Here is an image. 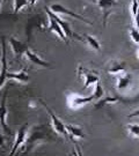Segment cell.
<instances>
[{
    "mask_svg": "<svg viewBox=\"0 0 139 156\" xmlns=\"http://www.w3.org/2000/svg\"><path fill=\"white\" fill-rule=\"evenodd\" d=\"M126 128H128V132L131 136L139 138V124H129Z\"/></svg>",
    "mask_w": 139,
    "mask_h": 156,
    "instance_id": "ffe728a7",
    "label": "cell"
},
{
    "mask_svg": "<svg viewBox=\"0 0 139 156\" xmlns=\"http://www.w3.org/2000/svg\"><path fill=\"white\" fill-rule=\"evenodd\" d=\"M67 132H68V136L70 139L74 140H80L85 138V133L83 129L80 126H75V125H66Z\"/></svg>",
    "mask_w": 139,
    "mask_h": 156,
    "instance_id": "2e32d148",
    "label": "cell"
},
{
    "mask_svg": "<svg viewBox=\"0 0 139 156\" xmlns=\"http://www.w3.org/2000/svg\"><path fill=\"white\" fill-rule=\"evenodd\" d=\"M130 9H131V14H132V16L134 17V15L137 14V12L139 11V4L137 0H132V2H131V6H130Z\"/></svg>",
    "mask_w": 139,
    "mask_h": 156,
    "instance_id": "603a6c76",
    "label": "cell"
},
{
    "mask_svg": "<svg viewBox=\"0 0 139 156\" xmlns=\"http://www.w3.org/2000/svg\"><path fill=\"white\" fill-rule=\"evenodd\" d=\"M93 95H94L95 100H100V98L103 97L104 93H103V88H102V86H101V81H99L97 83H95V88H94Z\"/></svg>",
    "mask_w": 139,
    "mask_h": 156,
    "instance_id": "44dd1931",
    "label": "cell"
},
{
    "mask_svg": "<svg viewBox=\"0 0 139 156\" xmlns=\"http://www.w3.org/2000/svg\"><path fill=\"white\" fill-rule=\"evenodd\" d=\"M8 43H9V46H11L13 55H14V57H15L16 59H20V58L24 55V52L29 49L26 43L19 41V39H16L15 37H9Z\"/></svg>",
    "mask_w": 139,
    "mask_h": 156,
    "instance_id": "8fae6325",
    "label": "cell"
},
{
    "mask_svg": "<svg viewBox=\"0 0 139 156\" xmlns=\"http://www.w3.org/2000/svg\"><path fill=\"white\" fill-rule=\"evenodd\" d=\"M139 116V110L138 111H134V112H132V113H130L129 115V118H132V117H138Z\"/></svg>",
    "mask_w": 139,
    "mask_h": 156,
    "instance_id": "d4e9b609",
    "label": "cell"
},
{
    "mask_svg": "<svg viewBox=\"0 0 139 156\" xmlns=\"http://www.w3.org/2000/svg\"><path fill=\"white\" fill-rule=\"evenodd\" d=\"M134 24H136V28L139 30V11L137 12V14L134 15Z\"/></svg>",
    "mask_w": 139,
    "mask_h": 156,
    "instance_id": "cb8c5ba5",
    "label": "cell"
},
{
    "mask_svg": "<svg viewBox=\"0 0 139 156\" xmlns=\"http://www.w3.org/2000/svg\"><path fill=\"white\" fill-rule=\"evenodd\" d=\"M132 83V75L129 74V73H123L121 75L117 76V83H116V88L118 91H126L129 89V87Z\"/></svg>",
    "mask_w": 139,
    "mask_h": 156,
    "instance_id": "4fadbf2b",
    "label": "cell"
},
{
    "mask_svg": "<svg viewBox=\"0 0 139 156\" xmlns=\"http://www.w3.org/2000/svg\"><path fill=\"white\" fill-rule=\"evenodd\" d=\"M27 6H29V0H14V4H13V13H14V14H17L22 8L27 7Z\"/></svg>",
    "mask_w": 139,
    "mask_h": 156,
    "instance_id": "d6986e66",
    "label": "cell"
},
{
    "mask_svg": "<svg viewBox=\"0 0 139 156\" xmlns=\"http://www.w3.org/2000/svg\"><path fill=\"white\" fill-rule=\"evenodd\" d=\"M49 9H50L52 13H55V14H63V15H67V16L78 19L79 21L87 23V24H89V26L93 24L92 22H89L87 19H85L82 15H80V14L75 13V12H72V11H70V9H67L66 7H64V6L60 5V4H52V5H50Z\"/></svg>",
    "mask_w": 139,
    "mask_h": 156,
    "instance_id": "5b68a950",
    "label": "cell"
},
{
    "mask_svg": "<svg viewBox=\"0 0 139 156\" xmlns=\"http://www.w3.org/2000/svg\"><path fill=\"white\" fill-rule=\"evenodd\" d=\"M130 37L134 41V43L139 44V30L137 28H131L130 29Z\"/></svg>",
    "mask_w": 139,
    "mask_h": 156,
    "instance_id": "7402d4cb",
    "label": "cell"
},
{
    "mask_svg": "<svg viewBox=\"0 0 139 156\" xmlns=\"http://www.w3.org/2000/svg\"><path fill=\"white\" fill-rule=\"evenodd\" d=\"M7 80H15L20 83H27L29 81V75H28L27 67H23L21 71L16 73H9L7 74Z\"/></svg>",
    "mask_w": 139,
    "mask_h": 156,
    "instance_id": "9a60e30c",
    "label": "cell"
},
{
    "mask_svg": "<svg viewBox=\"0 0 139 156\" xmlns=\"http://www.w3.org/2000/svg\"><path fill=\"white\" fill-rule=\"evenodd\" d=\"M0 147H4V138H2L1 133H0Z\"/></svg>",
    "mask_w": 139,
    "mask_h": 156,
    "instance_id": "484cf974",
    "label": "cell"
},
{
    "mask_svg": "<svg viewBox=\"0 0 139 156\" xmlns=\"http://www.w3.org/2000/svg\"><path fill=\"white\" fill-rule=\"evenodd\" d=\"M6 100H7V90L2 96V100L0 101V127L4 131V133L11 135V128L7 125V106H6Z\"/></svg>",
    "mask_w": 139,
    "mask_h": 156,
    "instance_id": "9c48e42d",
    "label": "cell"
},
{
    "mask_svg": "<svg viewBox=\"0 0 139 156\" xmlns=\"http://www.w3.org/2000/svg\"><path fill=\"white\" fill-rule=\"evenodd\" d=\"M1 57H0V89L4 87L5 82L7 81V56H6V41L5 37H1Z\"/></svg>",
    "mask_w": 139,
    "mask_h": 156,
    "instance_id": "277c9868",
    "label": "cell"
},
{
    "mask_svg": "<svg viewBox=\"0 0 139 156\" xmlns=\"http://www.w3.org/2000/svg\"><path fill=\"white\" fill-rule=\"evenodd\" d=\"M121 101H123V100L121 97H118V96H106L104 98H100V100L97 101V103L95 104V108H96V109H101V108H103L104 105L118 103V102H121Z\"/></svg>",
    "mask_w": 139,
    "mask_h": 156,
    "instance_id": "e0dca14e",
    "label": "cell"
},
{
    "mask_svg": "<svg viewBox=\"0 0 139 156\" xmlns=\"http://www.w3.org/2000/svg\"><path fill=\"white\" fill-rule=\"evenodd\" d=\"M41 102V104L44 106L46 112H48V115L50 116V119H51V124H52V128H53V131H55L57 134H59L61 136H64V138H66V139H70V136H68V132H67V128H66V125L61 122L59 118L56 116L53 111L51 110L49 106L45 104L44 102L42 100H39Z\"/></svg>",
    "mask_w": 139,
    "mask_h": 156,
    "instance_id": "7a4b0ae2",
    "label": "cell"
},
{
    "mask_svg": "<svg viewBox=\"0 0 139 156\" xmlns=\"http://www.w3.org/2000/svg\"><path fill=\"white\" fill-rule=\"evenodd\" d=\"M2 2H4V0H0V8H1V5H2Z\"/></svg>",
    "mask_w": 139,
    "mask_h": 156,
    "instance_id": "4316f807",
    "label": "cell"
},
{
    "mask_svg": "<svg viewBox=\"0 0 139 156\" xmlns=\"http://www.w3.org/2000/svg\"><path fill=\"white\" fill-rule=\"evenodd\" d=\"M46 9V14H48V20H49V26H48V30L51 31V33H53L55 35H57L61 41H64V42H68V39L66 38V36H65V34L63 33V29H61L60 24L57 22V20H56L55 17L52 16V13L49 8H45Z\"/></svg>",
    "mask_w": 139,
    "mask_h": 156,
    "instance_id": "ba28073f",
    "label": "cell"
},
{
    "mask_svg": "<svg viewBox=\"0 0 139 156\" xmlns=\"http://www.w3.org/2000/svg\"><path fill=\"white\" fill-rule=\"evenodd\" d=\"M27 132H28V125H22L21 127L19 128L16 133V136L14 139V144H13V147H12V151H9V155L13 156L16 154V151H19V148L23 146L24 141H26V138H27Z\"/></svg>",
    "mask_w": 139,
    "mask_h": 156,
    "instance_id": "30bf717a",
    "label": "cell"
},
{
    "mask_svg": "<svg viewBox=\"0 0 139 156\" xmlns=\"http://www.w3.org/2000/svg\"><path fill=\"white\" fill-rule=\"evenodd\" d=\"M137 55H138V58H139V49H138V51H137Z\"/></svg>",
    "mask_w": 139,
    "mask_h": 156,
    "instance_id": "83f0119b",
    "label": "cell"
},
{
    "mask_svg": "<svg viewBox=\"0 0 139 156\" xmlns=\"http://www.w3.org/2000/svg\"><path fill=\"white\" fill-rule=\"evenodd\" d=\"M107 72L111 75H121L125 72V62H118V60H112L107 67Z\"/></svg>",
    "mask_w": 139,
    "mask_h": 156,
    "instance_id": "5bb4252c",
    "label": "cell"
},
{
    "mask_svg": "<svg viewBox=\"0 0 139 156\" xmlns=\"http://www.w3.org/2000/svg\"><path fill=\"white\" fill-rule=\"evenodd\" d=\"M23 56H24V58L27 59L28 62H30V64H33V65L44 67V68L50 67V64H49V62L43 60L38 55H36V53H35L33 50H30V49H28V50L24 52V55H23Z\"/></svg>",
    "mask_w": 139,
    "mask_h": 156,
    "instance_id": "7c38bea8",
    "label": "cell"
},
{
    "mask_svg": "<svg viewBox=\"0 0 139 156\" xmlns=\"http://www.w3.org/2000/svg\"><path fill=\"white\" fill-rule=\"evenodd\" d=\"M95 101L94 95L90 96H79V95H70L67 97V105L70 106L71 109H78L81 106L88 104L90 102Z\"/></svg>",
    "mask_w": 139,
    "mask_h": 156,
    "instance_id": "52a82bcc",
    "label": "cell"
},
{
    "mask_svg": "<svg viewBox=\"0 0 139 156\" xmlns=\"http://www.w3.org/2000/svg\"><path fill=\"white\" fill-rule=\"evenodd\" d=\"M96 4L99 6V8L102 12V24L103 27L107 26V21L110 16L111 12L114 9V7L117 5V0H96Z\"/></svg>",
    "mask_w": 139,
    "mask_h": 156,
    "instance_id": "8992f818",
    "label": "cell"
},
{
    "mask_svg": "<svg viewBox=\"0 0 139 156\" xmlns=\"http://www.w3.org/2000/svg\"><path fill=\"white\" fill-rule=\"evenodd\" d=\"M78 74L83 79V89H87L90 86H95V83H97L101 80L100 75L97 73L82 66L78 67Z\"/></svg>",
    "mask_w": 139,
    "mask_h": 156,
    "instance_id": "3957f363",
    "label": "cell"
},
{
    "mask_svg": "<svg viewBox=\"0 0 139 156\" xmlns=\"http://www.w3.org/2000/svg\"><path fill=\"white\" fill-rule=\"evenodd\" d=\"M50 139H52V135H51L50 131L48 129V127L44 125H37V126L28 128L27 138H26V141L23 144L22 151L23 153H29L38 145L48 142Z\"/></svg>",
    "mask_w": 139,
    "mask_h": 156,
    "instance_id": "6da1fadb",
    "label": "cell"
},
{
    "mask_svg": "<svg viewBox=\"0 0 139 156\" xmlns=\"http://www.w3.org/2000/svg\"><path fill=\"white\" fill-rule=\"evenodd\" d=\"M83 42H86V44L88 45L92 50L94 51H100L101 50V44L97 39L95 38L94 36L90 35H83Z\"/></svg>",
    "mask_w": 139,
    "mask_h": 156,
    "instance_id": "ac0fdd59",
    "label": "cell"
}]
</instances>
